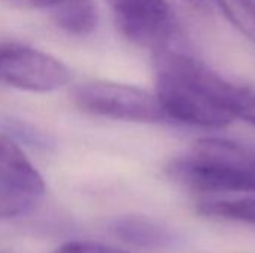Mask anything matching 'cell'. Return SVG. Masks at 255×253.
<instances>
[{
    "label": "cell",
    "instance_id": "cell-6",
    "mask_svg": "<svg viewBox=\"0 0 255 253\" xmlns=\"http://www.w3.org/2000/svg\"><path fill=\"white\" fill-rule=\"evenodd\" d=\"M196 75L211 97L233 116L255 127V86L227 78L196 58Z\"/></svg>",
    "mask_w": 255,
    "mask_h": 253
},
{
    "label": "cell",
    "instance_id": "cell-5",
    "mask_svg": "<svg viewBox=\"0 0 255 253\" xmlns=\"http://www.w3.org/2000/svg\"><path fill=\"white\" fill-rule=\"evenodd\" d=\"M70 70L55 57L21 43L0 45V82L33 92L60 89L70 81Z\"/></svg>",
    "mask_w": 255,
    "mask_h": 253
},
{
    "label": "cell",
    "instance_id": "cell-7",
    "mask_svg": "<svg viewBox=\"0 0 255 253\" xmlns=\"http://www.w3.org/2000/svg\"><path fill=\"white\" fill-rule=\"evenodd\" d=\"M106 228L123 243L145 249L172 248L179 240L178 234L166 224L140 215L117 216L108 222Z\"/></svg>",
    "mask_w": 255,
    "mask_h": 253
},
{
    "label": "cell",
    "instance_id": "cell-10",
    "mask_svg": "<svg viewBox=\"0 0 255 253\" xmlns=\"http://www.w3.org/2000/svg\"><path fill=\"white\" fill-rule=\"evenodd\" d=\"M40 195L21 183L0 176V219H12L30 213Z\"/></svg>",
    "mask_w": 255,
    "mask_h": 253
},
{
    "label": "cell",
    "instance_id": "cell-15",
    "mask_svg": "<svg viewBox=\"0 0 255 253\" xmlns=\"http://www.w3.org/2000/svg\"><path fill=\"white\" fill-rule=\"evenodd\" d=\"M15 6L19 7H27V9H42V10H48L55 0H7Z\"/></svg>",
    "mask_w": 255,
    "mask_h": 253
},
{
    "label": "cell",
    "instance_id": "cell-1",
    "mask_svg": "<svg viewBox=\"0 0 255 253\" xmlns=\"http://www.w3.org/2000/svg\"><path fill=\"white\" fill-rule=\"evenodd\" d=\"M169 176L200 192H255V152L223 137H203L170 161Z\"/></svg>",
    "mask_w": 255,
    "mask_h": 253
},
{
    "label": "cell",
    "instance_id": "cell-17",
    "mask_svg": "<svg viewBox=\"0 0 255 253\" xmlns=\"http://www.w3.org/2000/svg\"><path fill=\"white\" fill-rule=\"evenodd\" d=\"M253 1V4H254V7H255V0H251Z\"/></svg>",
    "mask_w": 255,
    "mask_h": 253
},
{
    "label": "cell",
    "instance_id": "cell-4",
    "mask_svg": "<svg viewBox=\"0 0 255 253\" xmlns=\"http://www.w3.org/2000/svg\"><path fill=\"white\" fill-rule=\"evenodd\" d=\"M118 27L134 43L157 51L173 48L181 37L167 0H108Z\"/></svg>",
    "mask_w": 255,
    "mask_h": 253
},
{
    "label": "cell",
    "instance_id": "cell-8",
    "mask_svg": "<svg viewBox=\"0 0 255 253\" xmlns=\"http://www.w3.org/2000/svg\"><path fill=\"white\" fill-rule=\"evenodd\" d=\"M0 176L12 179L37 195H43L45 182L22 149L9 137L0 134Z\"/></svg>",
    "mask_w": 255,
    "mask_h": 253
},
{
    "label": "cell",
    "instance_id": "cell-3",
    "mask_svg": "<svg viewBox=\"0 0 255 253\" xmlns=\"http://www.w3.org/2000/svg\"><path fill=\"white\" fill-rule=\"evenodd\" d=\"M75 103L87 113L127 122H163L167 119L155 95L131 85L97 81L79 86Z\"/></svg>",
    "mask_w": 255,
    "mask_h": 253
},
{
    "label": "cell",
    "instance_id": "cell-9",
    "mask_svg": "<svg viewBox=\"0 0 255 253\" xmlns=\"http://www.w3.org/2000/svg\"><path fill=\"white\" fill-rule=\"evenodd\" d=\"M48 12L52 21L70 34H87L97 22V10L93 0H57Z\"/></svg>",
    "mask_w": 255,
    "mask_h": 253
},
{
    "label": "cell",
    "instance_id": "cell-13",
    "mask_svg": "<svg viewBox=\"0 0 255 253\" xmlns=\"http://www.w3.org/2000/svg\"><path fill=\"white\" fill-rule=\"evenodd\" d=\"M6 131L19 139L21 142L30 145V146H37V148H48L51 146L49 136L40 130H37L34 125L19 121V119H7L4 125Z\"/></svg>",
    "mask_w": 255,
    "mask_h": 253
},
{
    "label": "cell",
    "instance_id": "cell-16",
    "mask_svg": "<svg viewBox=\"0 0 255 253\" xmlns=\"http://www.w3.org/2000/svg\"><path fill=\"white\" fill-rule=\"evenodd\" d=\"M182 4H187L188 7H193L196 10H203L206 9V0H179Z\"/></svg>",
    "mask_w": 255,
    "mask_h": 253
},
{
    "label": "cell",
    "instance_id": "cell-2",
    "mask_svg": "<svg viewBox=\"0 0 255 253\" xmlns=\"http://www.w3.org/2000/svg\"><path fill=\"white\" fill-rule=\"evenodd\" d=\"M196 58L173 46L155 52V97L167 119L221 130L235 119L203 88L196 75Z\"/></svg>",
    "mask_w": 255,
    "mask_h": 253
},
{
    "label": "cell",
    "instance_id": "cell-14",
    "mask_svg": "<svg viewBox=\"0 0 255 253\" xmlns=\"http://www.w3.org/2000/svg\"><path fill=\"white\" fill-rule=\"evenodd\" d=\"M55 253H127L111 246H105L94 242H70L60 246Z\"/></svg>",
    "mask_w": 255,
    "mask_h": 253
},
{
    "label": "cell",
    "instance_id": "cell-11",
    "mask_svg": "<svg viewBox=\"0 0 255 253\" xmlns=\"http://www.w3.org/2000/svg\"><path fill=\"white\" fill-rule=\"evenodd\" d=\"M197 212L208 218L242 221L255 225V197L238 200H205L197 204Z\"/></svg>",
    "mask_w": 255,
    "mask_h": 253
},
{
    "label": "cell",
    "instance_id": "cell-12",
    "mask_svg": "<svg viewBox=\"0 0 255 253\" xmlns=\"http://www.w3.org/2000/svg\"><path fill=\"white\" fill-rule=\"evenodd\" d=\"M229 21L255 43V7L251 0H214Z\"/></svg>",
    "mask_w": 255,
    "mask_h": 253
}]
</instances>
